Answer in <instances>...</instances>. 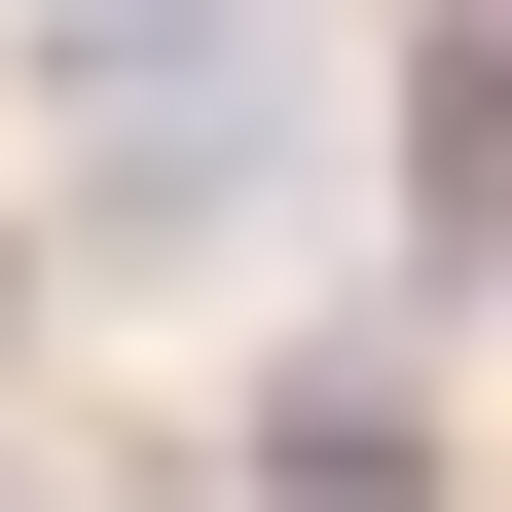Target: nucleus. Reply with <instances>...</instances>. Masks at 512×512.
<instances>
[{
	"instance_id": "obj_1",
	"label": "nucleus",
	"mask_w": 512,
	"mask_h": 512,
	"mask_svg": "<svg viewBox=\"0 0 512 512\" xmlns=\"http://www.w3.org/2000/svg\"><path fill=\"white\" fill-rule=\"evenodd\" d=\"M293 183H330L293 0H37V220L74 256H256Z\"/></svg>"
},
{
	"instance_id": "obj_2",
	"label": "nucleus",
	"mask_w": 512,
	"mask_h": 512,
	"mask_svg": "<svg viewBox=\"0 0 512 512\" xmlns=\"http://www.w3.org/2000/svg\"><path fill=\"white\" fill-rule=\"evenodd\" d=\"M256 512H439V439L366 403V366H293V403H256Z\"/></svg>"
},
{
	"instance_id": "obj_3",
	"label": "nucleus",
	"mask_w": 512,
	"mask_h": 512,
	"mask_svg": "<svg viewBox=\"0 0 512 512\" xmlns=\"http://www.w3.org/2000/svg\"><path fill=\"white\" fill-rule=\"evenodd\" d=\"M439 256H512V37L439 74Z\"/></svg>"
}]
</instances>
